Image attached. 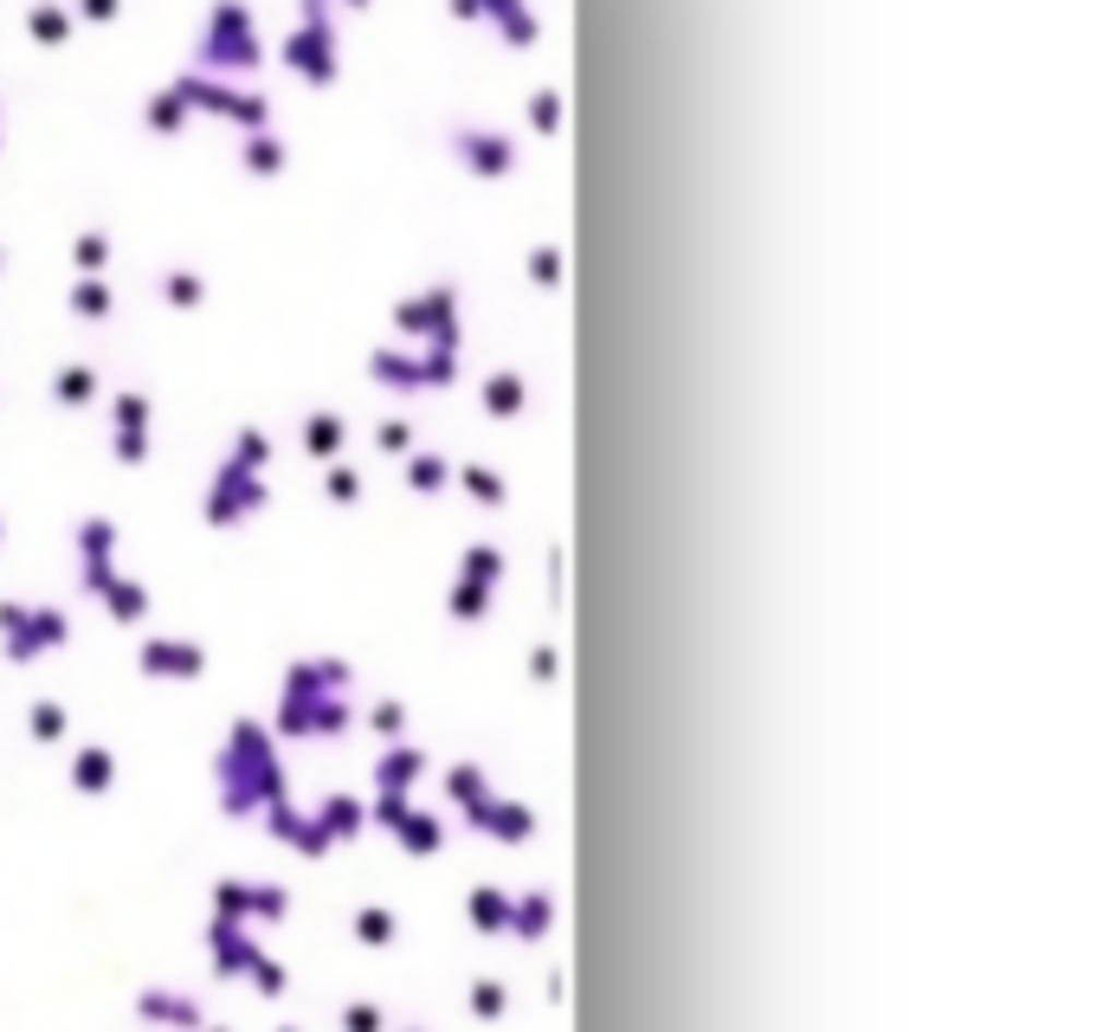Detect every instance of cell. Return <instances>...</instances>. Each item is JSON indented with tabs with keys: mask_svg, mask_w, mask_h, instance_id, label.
Wrapping results in <instances>:
<instances>
[{
	"mask_svg": "<svg viewBox=\"0 0 1103 1032\" xmlns=\"http://www.w3.org/2000/svg\"><path fill=\"white\" fill-rule=\"evenodd\" d=\"M265 46H259V26H252V7L246 0H213L207 33H201V71L207 78H246L259 71Z\"/></svg>",
	"mask_w": 1103,
	"mask_h": 1032,
	"instance_id": "1",
	"label": "cell"
},
{
	"mask_svg": "<svg viewBox=\"0 0 1103 1032\" xmlns=\"http://www.w3.org/2000/svg\"><path fill=\"white\" fill-rule=\"evenodd\" d=\"M277 59L297 71L310 91H330V84H336V26H330V0H304V26L284 39Z\"/></svg>",
	"mask_w": 1103,
	"mask_h": 1032,
	"instance_id": "2",
	"label": "cell"
},
{
	"mask_svg": "<svg viewBox=\"0 0 1103 1032\" xmlns=\"http://www.w3.org/2000/svg\"><path fill=\"white\" fill-rule=\"evenodd\" d=\"M175 91H181V104H188V110L226 117V123H239L246 137H252V130H272V104H265L259 91H239V84L207 78V71H188V78H175Z\"/></svg>",
	"mask_w": 1103,
	"mask_h": 1032,
	"instance_id": "3",
	"label": "cell"
},
{
	"mask_svg": "<svg viewBox=\"0 0 1103 1032\" xmlns=\"http://www.w3.org/2000/svg\"><path fill=\"white\" fill-rule=\"evenodd\" d=\"M394 323L419 336L426 348H459V290L452 284H432V290H419L407 297L401 310H394Z\"/></svg>",
	"mask_w": 1103,
	"mask_h": 1032,
	"instance_id": "4",
	"label": "cell"
},
{
	"mask_svg": "<svg viewBox=\"0 0 1103 1032\" xmlns=\"http://www.w3.org/2000/svg\"><path fill=\"white\" fill-rule=\"evenodd\" d=\"M252 510H265V478L226 459L220 478H213V490H207V523H246Z\"/></svg>",
	"mask_w": 1103,
	"mask_h": 1032,
	"instance_id": "5",
	"label": "cell"
},
{
	"mask_svg": "<svg viewBox=\"0 0 1103 1032\" xmlns=\"http://www.w3.org/2000/svg\"><path fill=\"white\" fill-rule=\"evenodd\" d=\"M497 574H503V555L478 543V549H465V574H459V594H452V614L459 619H478L490 607V588H497Z\"/></svg>",
	"mask_w": 1103,
	"mask_h": 1032,
	"instance_id": "6",
	"label": "cell"
},
{
	"mask_svg": "<svg viewBox=\"0 0 1103 1032\" xmlns=\"http://www.w3.org/2000/svg\"><path fill=\"white\" fill-rule=\"evenodd\" d=\"M452 149H459V162H465L472 175H484V181H503V175L517 168V142L503 137V130H459Z\"/></svg>",
	"mask_w": 1103,
	"mask_h": 1032,
	"instance_id": "7",
	"label": "cell"
},
{
	"mask_svg": "<svg viewBox=\"0 0 1103 1032\" xmlns=\"http://www.w3.org/2000/svg\"><path fill=\"white\" fill-rule=\"evenodd\" d=\"M84 588H97V594H104V614H110V619H142V614H149L142 581H117L110 568H84Z\"/></svg>",
	"mask_w": 1103,
	"mask_h": 1032,
	"instance_id": "8",
	"label": "cell"
},
{
	"mask_svg": "<svg viewBox=\"0 0 1103 1032\" xmlns=\"http://www.w3.org/2000/svg\"><path fill=\"white\" fill-rule=\"evenodd\" d=\"M484 20H490L510 46H536V33H543V26H536V13H530L523 0H484Z\"/></svg>",
	"mask_w": 1103,
	"mask_h": 1032,
	"instance_id": "9",
	"label": "cell"
},
{
	"mask_svg": "<svg viewBox=\"0 0 1103 1032\" xmlns=\"http://www.w3.org/2000/svg\"><path fill=\"white\" fill-rule=\"evenodd\" d=\"M368 375H375L381 388H394V394H419V355H401V348H375Z\"/></svg>",
	"mask_w": 1103,
	"mask_h": 1032,
	"instance_id": "10",
	"label": "cell"
},
{
	"mask_svg": "<svg viewBox=\"0 0 1103 1032\" xmlns=\"http://www.w3.org/2000/svg\"><path fill=\"white\" fill-rule=\"evenodd\" d=\"M343 439H348V426L336 419V413H310L304 419V452L310 459H323V465H336V452H343Z\"/></svg>",
	"mask_w": 1103,
	"mask_h": 1032,
	"instance_id": "11",
	"label": "cell"
},
{
	"mask_svg": "<svg viewBox=\"0 0 1103 1032\" xmlns=\"http://www.w3.org/2000/svg\"><path fill=\"white\" fill-rule=\"evenodd\" d=\"M142 665H149V672H181V678H194V672H201V652H194L188 639H149Z\"/></svg>",
	"mask_w": 1103,
	"mask_h": 1032,
	"instance_id": "12",
	"label": "cell"
},
{
	"mask_svg": "<svg viewBox=\"0 0 1103 1032\" xmlns=\"http://www.w3.org/2000/svg\"><path fill=\"white\" fill-rule=\"evenodd\" d=\"M26 33H33L39 46H66V39H71V7H59V0H33Z\"/></svg>",
	"mask_w": 1103,
	"mask_h": 1032,
	"instance_id": "13",
	"label": "cell"
},
{
	"mask_svg": "<svg viewBox=\"0 0 1103 1032\" xmlns=\"http://www.w3.org/2000/svg\"><path fill=\"white\" fill-rule=\"evenodd\" d=\"M523 394H530V388H523V375H510V368H503V375H490V381H484V413L517 419V413H523Z\"/></svg>",
	"mask_w": 1103,
	"mask_h": 1032,
	"instance_id": "14",
	"label": "cell"
},
{
	"mask_svg": "<svg viewBox=\"0 0 1103 1032\" xmlns=\"http://www.w3.org/2000/svg\"><path fill=\"white\" fill-rule=\"evenodd\" d=\"M246 168L265 181V175H284V137L277 130H252L246 137Z\"/></svg>",
	"mask_w": 1103,
	"mask_h": 1032,
	"instance_id": "15",
	"label": "cell"
},
{
	"mask_svg": "<svg viewBox=\"0 0 1103 1032\" xmlns=\"http://www.w3.org/2000/svg\"><path fill=\"white\" fill-rule=\"evenodd\" d=\"M78 549H84V568H110V549H117V523L91 517V523L78 530Z\"/></svg>",
	"mask_w": 1103,
	"mask_h": 1032,
	"instance_id": "16",
	"label": "cell"
},
{
	"mask_svg": "<svg viewBox=\"0 0 1103 1032\" xmlns=\"http://www.w3.org/2000/svg\"><path fill=\"white\" fill-rule=\"evenodd\" d=\"M181 123H188L181 91H175V84H168V91H155V97H149V130H155V137H175Z\"/></svg>",
	"mask_w": 1103,
	"mask_h": 1032,
	"instance_id": "17",
	"label": "cell"
},
{
	"mask_svg": "<svg viewBox=\"0 0 1103 1032\" xmlns=\"http://www.w3.org/2000/svg\"><path fill=\"white\" fill-rule=\"evenodd\" d=\"M162 297H168L175 310H201V304H207V277L201 272H168L162 277Z\"/></svg>",
	"mask_w": 1103,
	"mask_h": 1032,
	"instance_id": "18",
	"label": "cell"
},
{
	"mask_svg": "<svg viewBox=\"0 0 1103 1032\" xmlns=\"http://www.w3.org/2000/svg\"><path fill=\"white\" fill-rule=\"evenodd\" d=\"M71 310H78L84 323L110 317V284H104V277H78V284H71Z\"/></svg>",
	"mask_w": 1103,
	"mask_h": 1032,
	"instance_id": "19",
	"label": "cell"
},
{
	"mask_svg": "<svg viewBox=\"0 0 1103 1032\" xmlns=\"http://www.w3.org/2000/svg\"><path fill=\"white\" fill-rule=\"evenodd\" d=\"M459 381V348H419V388H452Z\"/></svg>",
	"mask_w": 1103,
	"mask_h": 1032,
	"instance_id": "20",
	"label": "cell"
},
{
	"mask_svg": "<svg viewBox=\"0 0 1103 1032\" xmlns=\"http://www.w3.org/2000/svg\"><path fill=\"white\" fill-rule=\"evenodd\" d=\"M91 394H97V375H91V368H59V375H52V401H59V407H84Z\"/></svg>",
	"mask_w": 1103,
	"mask_h": 1032,
	"instance_id": "21",
	"label": "cell"
},
{
	"mask_svg": "<svg viewBox=\"0 0 1103 1032\" xmlns=\"http://www.w3.org/2000/svg\"><path fill=\"white\" fill-rule=\"evenodd\" d=\"M446 478H452V472H446L439 452H414V459H407V484H414V490H439Z\"/></svg>",
	"mask_w": 1103,
	"mask_h": 1032,
	"instance_id": "22",
	"label": "cell"
},
{
	"mask_svg": "<svg viewBox=\"0 0 1103 1032\" xmlns=\"http://www.w3.org/2000/svg\"><path fill=\"white\" fill-rule=\"evenodd\" d=\"M233 465H246V472H265V465H272V446H265V432H259V426H246V432H239Z\"/></svg>",
	"mask_w": 1103,
	"mask_h": 1032,
	"instance_id": "23",
	"label": "cell"
},
{
	"mask_svg": "<svg viewBox=\"0 0 1103 1032\" xmlns=\"http://www.w3.org/2000/svg\"><path fill=\"white\" fill-rule=\"evenodd\" d=\"M71 259H78V272H104V259H110V239L104 233H78V246H71Z\"/></svg>",
	"mask_w": 1103,
	"mask_h": 1032,
	"instance_id": "24",
	"label": "cell"
},
{
	"mask_svg": "<svg viewBox=\"0 0 1103 1032\" xmlns=\"http://www.w3.org/2000/svg\"><path fill=\"white\" fill-rule=\"evenodd\" d=\"M530 123H536V137H555V130H561V97H555V91H536V97H530Z\"/></svg>",
	"mask_w": 1103,
	"mask_h": 1032,
	"instance_id": "25",
	"label": "cell"
},
{
	"mask_svg": "<svg viewBox=\"0 0 1103 1032\" xmlns=\"http://www.w3.org/2000/svg\"><path fill=\"white\" fill-rule=\"evenodd\" d=\"M459 478H465V490H472L478 503H503V478H497V472H484V465H465Z\"/></svg>",
	"mask_w": 1103,
	"mask_h": 1032,
	"instance_id": "26",
	"label": "cell"
},
{
	"mask_svg": "<svg viewBox=\"0 0 1103 1032\" xmlns=\"http://www.w3.org/2000/svg\"><path fill=\"white\" fill-rule=\"evenodd\" d=\"M117 432H149V401L142 394H117Z\"/></svg>",
	"mask_w": 1103,
	"mask_h": 1032,
	"instance_id": "27",
	"label": "cell"
},
{
	"mask_svg": "<svg viewBox=\"0 0 1103 1032\" xmlns=\"http://www.w3.org/2000/svg\"><path fill=\"white\" fill-rule=\"evenodd\" d=\"M530 277H536V284H561V252H555V246H536V252H530Z\"/></svg>",
	"mask_w": 1103,
	"mask_h": 1032,
	"instance_id": "28",
	"label": "cell"
},
{
	"mask_svg": "<svg viewBox=\"0 0 1103 1032\" xmlns=\"http://www.w3.org/2000/svg\"><path fill=\"white\" fill-rule=\"evenodd\" d=\"M323 490H330L336 503H355V497H361V478H355L348 465H330V478H323Z\"/></svg>",
	"mask_w": 1103,
	"mask_h": 1032,
	"instance_id": "29",
	"label": "cell"
},
{
	"mask_svg": "<svg viewBox=\"0 0 1103 1032\" xmlns=\"http://www.w3.org/2000/svg\"><path fill=\"white\" fill-rule=\"evenodd\" d=\"M375 439H381V452H407V446H414V426H407V419H388Z\"/></svg>",
	"mask_w": 1103,
	"mask_h": 1032,
	"instance_id": "30",
	"label": "cell"
},
{
	"mask_svg": "<svg viewBox=\"0 0 1103 1032\" xmlns=\"http://www.w3.org/2000/svg\"><path fill=\"white\" fill-rule=\"evenodd\" d=\"M117 13H123V0H78V7H71V20H97V26L117 20Z\"/></svg>",
	"mask_w": 1103,
	"mask_h": 1032,
	"instance_id": "31",
	"label": "cell"
},
{
	"mask_svg": "<svg viewBox=\"0 0 1103 1032\" xmlns=\"http://www.w3.org/2000/svg\"><path fill=\"white\" fill-rule=\"evenodd\" d=\"M117 459H123V465H142V459H149V432H117Z\"/></svg>",
	"mask_w": 1103,
	"mask_h": 1032,
	"instance_id": "32",
	"label": "cell"
},
{
	"mask_svg": "<svg viewBox=\"0 0 1103 1032\" xmlns=\"http://www.w3.org/2000/svg\"><path fill=\"white\" fill-rule=\"evenodd\" d=\"M452 13L459 20H484V0H452Z\"/></svg>",
	"mask_w": 1103,
	"mask_h": 1032,
	"instance_id": "33",
	"label": "cell"
},
{
	"mask_svg": "<svg viewBox=\"0 0 1103 1032\" xmlns=\"http://www.w3.org/2000/svg\"><path fill=\"white\" fill-rule=\"evenodd\" d=\"M348 7H368V0H348Z\"/></svg>",
	"mask_w": 1103,
	"mask_h": 1032,
	"instance_id": "34",
	"label": "cell"
}]
</instances>
